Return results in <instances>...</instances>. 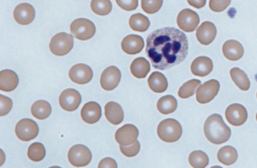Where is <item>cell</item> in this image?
Returning <instances> with one entry per match:
<instances>
[{"mask_svg": "<svg viewBox=\"0 0 257 168\" xmlns=\"http://www.w3.org/2000/svg\"><path fill=\"white\" fill-rule=\"evenodd\" d=\"M189 52L184 33L174 28L156 30L147 37L146 54L155 69L166 70L183 62Z\"/></svg>", "mask_w": 257, "mask_h": 168, "instance_id": "1", "label": "cell"}, {"mask_svg": "<svg viewBox=\"0 0 257 168\" xmlns=\"http://www.w3.org/2000/svg\"><path fill=\"white\" fill-rule=\"evenodd\" d=\"M204 134L212 143L219 145L229 139L231 129L224 122L219 114H213L206 120L204 126Z\"/></svg>", "mask_w": 257, "mask_h": 168, "instance_id": "2", "label": "cell"}, {"mask_svg": "<svg viewBox=\"0 0 257 168\" xmlns=\"http://www.w3.org/2000/svg\"><path fill=\"white\" fill-rule=\"evenodd\" d=\"M157 133L159 137L164 142H174L181 137L183 128L177 120L167 118L159 123Z\"/></svg>", "mask_w": 257, "mask_h": 168, "instance_id": "3", "label": "cell"}, {"mask_svg": "<svg viewBox=\"0 0 257 168\" xmlns=\"http://www.w3.org/2000/svg\"><path fill=\"white\" fill-rule=\"evenodd\" d=\"M73 36L67 33H60L52 37L49 48L52 54L56 56H64L73 49Z\"/></svg>", "mask_w": 257, "mask_h": 168, "instance_id": "4", "label": "cell"}, {"mask_svg": "<svg viewBox=\"0 0 257 168\" xmlns=\"http://www.w3.org/2000/svg\"><path fill=\"white\" fill-rule=\"evenodd\" d=\"M70 32L75 38L85 41L94 37L96 33L95 25L88 19H76L70 25Z\"/></svg>", "mask_w": 257, "mask_h": 168, "instance_id": "5", "label": "cell"}, {"mask_svg": "<svg viewBox=\"0 0 257 168\" xmlns=\"http://www.w3.org/2000/svg\"><path fill=\"white\" fill-rule=\"evenodd\" d=\"M92 159V154L88 147L83 145H75L68 152V160L73 166L80 167L87 166Z\"/></svg>", "mask_w": 257, "mask_h": 168, "instance_id": "6", "label": "cell"}, {"mask_svg": "<svg viewBox=\"0 0 257 168\" xmlns=\"http://www.w3.org/2000/svg\"><path fill=\"white\" fill-rule=\"evenodd\" d=\"M38 124L34 120L30 118H24L16 124V133L19 139L22 141L32 140L39 134Z\"/></svg>", "mask_w": 257, "mask_h": 168, "instance_id": "7", "label": "cell"}, {"mask_svg": "<svg viewBox=\"0 0 257 168\" xmlns=\"http://www.w3.org/2000/svg\"><path fill=\"white\" fill-rule=\"evenodd\" d=\"M220 85L217 80L211 79L201 85L196 91V100L201 104L208 103L219 93Z\"/></svg>", "mask_w": 257, "mask_h": 168, "instance_id": "8", "label": "cell"}, {"mask_svg": "<svg viewBox=\"0 0 257 168\" xmlns=\"http://www.w3.org/2000/svg\"><path fill=\"white\" fill-rule=\"evenodd\" d=\"M177 22L182 31L186 33L193 32L199 25V16L192 10L186 9L179 13Z\"/></svg>", "mask_w": 257, "mask_h": 168, "instance_id": "9", "label": "cell"}, {"mask_svg": "<svg viewBox=\"0 0 257 168\" xmlns=\"http://www.w3.org/2000/svg\"><path fill=\"white\" fill-rule=\"evenodd\" d=\"M82 102V97L79 91L73 88L64 90L59 97L61 107L68 112H73L79 108Z\"/></svg>", "mask_w": 257, "mask_h": 168, "instance_id": "10", "label": "cell"}, {"mask_svg": "<svg viewBox=\"0 0 257 168\" xmlns=\"http://www.w3.org/2000/svg\"><path fill=\"white\" fill-rule=\"evenodd\" d=\"M121 78L119 69L115 66H111L103 70L100 77V85L105 91H112L118 86Z\"/></svg>", "mask_w": 257, "mask_h": 168, "instance_id": "11", "label": "cell"}, {"mask_svg": "<svg viewBox=\"0 0 257 168\" xmlns=\"http://www.w3.org/2000/svg\"><path fill=\"white\" fill-rule=\"evenodd\" d=\"M225 118L229 124L233 126H240L247 119V111L243 105L233 103L225 110Z\"/></svg>", "mask_w": 257, "mask_h": 168, "instance_id": "12", "label": "cell"}, {"mask_svg": "<svg viewBox=\"0 0 257 168\" xmlns=\"http://www.w3.org/2000/svg\"><path fill=\"white\" fill-rule=\"evenodd\" d=\"M139 136V130L136 126L127 124L115 132V140L119 145H128L134 143Z\"/></svg>", "mask_w": 257, "mask_h": 168, "instance_id": "13", "label": "cell"}, {"mask_svg": "<svg viewBox=\"0 0 257 168\" xmlns=\"http://www.w3.org/2000/svg\"><path fill=\"white\" fill-rule=\"evenodd\" d=\"M69 76L75 83L85 85L92 79L93 71L91 67L86 64H76L70 69Z\"/></svg>", "mask_w": 257, "mask_h": 168, "instance_id": "14", "label": "cell"}, {"mask_svg": "<svg viewBox=\"0 0 257 168\" xmlns=\"http://www.w3.org/2000/svg\"><path fill=\"white\" fill-rule=\"evenodd\" d=\"M36 12L29 4H19L14 11V19L21 25H28L35 19Z\"/></svg>", "mask_w": 257, "mask_h": 168, "instance_id": "15", "label": "cell"}, {"mask_svg": "<svg viewBox=\"0 0 257 168\" xmlns=\"http://www.w3.org/2000/svg\"><path fill=\"white\" fill-rule=\"evenodd\" d=\"M216 28L210 22H204L196 31V38L201 44L208 46L213 43L216 37Z\"/></svg>", "mask_w": 257, "mask_h": 168, "instance_id": "16", "label": "cell"}, {"mask_svg": "<svg viewBox=\"0 0 257 168\" xmlns=\"http://www.w3.org/2000/svg\"><path fill=\"white\" fill-rule=\"evenodd\" d=\"M144 48V40L141 36L128 35L123 39L121 49L127 55H135L141 53Z\"/></svg>", "mask_w": 257, "mask_h": 168, "instance_id": "17", "label": "cell"}, {"mask_svg": "<svg viewBox=\"0 0 257 168\" xmlns=\"http://www.w3.org/2000/svg\"><path fill=\"white\" fill-rule=\"evenodd\" d=\"M101 107L98 103L94 101L85 103L81 110L82 120L88 124L97 123L101 118Z\"/></svg>", "mask_w": 257, "mask_h": 168, "instance_id": "18", "label": "cell"}, {"mask_svg": "<svg viewBox=\"0 0 257 168\" xmlns=\"http://www.w3.org/2000/svg\"><path fill=\"white\" fill-rule=\"evenodd\" d=\"M213 68V61L207 57H198L194 60L191 65L192 74L199 77L208 76Z\"/></svg>", "mask_w": 257, "mask_h": 168, "instance_id": "19", "label": "cell"}, {"mask_svg": "<svg viewBox=\"0 0 257 168\" xmlns=\"http://www.w3.org/2000/svg\"><path fill=\"white\" fill-rule=\"evenodd\" d=\"M19 83V78L16 72L4 70L0 72V90L5 92L14 91Z\"/></svg>", "mask_w": 257, "mask_h": 168, "instance_id": "20", "label": "cell"}, {"mask_svg": "<svg viewBox=\"0 0 257 168\" xmlns=\"http://www.w3.org/2000/svg\"><path fill=\"white\" fill-rule=\"evenodd\" d=\"M224 56L231 61H238L243 57L244 50L243 46L236 40H228L222 46Z\"/></svg>", "mask_w": 257, "mask_h": 168, "instance_id": "21", "label": "cell"}, {"mask_svg": "<svg viewBox=\"0 0 257 168\" xmlns=\"http://www.w3.org/2000/svg\"><path fill=\"white\" fill-rule=\"evenodd\" d=\"M105 115L111 124L118 125L124 120V112L122 108L115 102H109L105 106Z\"/></svg>", "mask_w": 257, "mask_h": 168, "instance_id": "22", "label": "cell"}, {"mask_svg": "<svg viewBox=\"0 0 257 168\" xmlns=\"http://www.w3.org/2000/svg\"><path fill=\"white\" fill-rule=\"evenodd\" d=\"M150 89L156 93H163L168 89V83L165 75L159 72H154L148 79Z\"/></svg>", "mask_w": 257, "mask_h": 168, "instance_id": "23", "label": "cell"}, {"mask_svg": "<svg viewBox=\"0 0 257 168\" xmlns=\"http://www.w3.org/2000/svg\"><path fill=\"white\" fill-rule=\"evenodd\" d=\"M150 71V64L144 58H136L131 65V72L135 77L144 79Z\"/></svg>", "mask_w": 257, "mask_h": 168, "instance_id": "24", "label": "cell"}, {"mask_svg": "<svg viewBox=\"0 0 257 168\" xmlns=\"http://www.w3.org/2000/svg\"><path fill=\"white\" fill-rule=\"evenodd\" d=\"M31 113L37 119H46L52 113V106L46 100H37L31 107Z\"/></svg>", "mask_w": 257, "mask_h": 168, "instance_id": "25", "label": "cell"}, {"mask_svg": "<svg viewBox=\"0 0 257 168\" xmlns=\"http://www.w3.org/2000/svg\"><path fill=\"white\" fill-rule=\"evenodd\" d=\"M238 154L237 150L231 145L222 147L217 153V158L224 165H231L235 163Z\"/></svg>", "mask_w": 257, "mask_h": 168, "instance_id": "26", "label": "cell"}, {"mask_svg": "<svg viewBox=\"0 0 257 168\" xmlns=\"http://www.w3.org/2000/svg\"><path fill=\"white\" fill-rule=\"evenodd\" d=\"M230 76L234 84L241 91H248L249 89L250 82H249V78L243 70L237 68V67H234L230 70Z\"/></svg>", "mask_w": 257, "mask_h": 168, "instance_id": "27", "label": "cell"}, {"mask_svg": "<svg viewBox=\"0 0 257 168\" xmlns=\"http://www.w3.org/2000/svg\"><path fill=\"white\" fill-rule=\"evenodd\" d=\"M157 108L158 110L163 115L173 113L177 108V99L172 95L164 96L158 101Z\"/></svg>", "mask_w": 257, "mask_h": 168, "instance_id": "28", "label": "cell"}, {"mask_svg": "<svg viewBox=\"0 0 257 168\" xmlns=\"http://www.w3.org/2000/svg\"><path fill=\"white\" fill-rule=\"evenodd\" d=\"M129 25L134 31L137 32H145L150 26V22L147 16L138 13L133 15L129 20Z\"/></svg>", "mask_w": 257, "mask_h": 168, "instance_id": "29", "label": "cell"}, {"mask_svg": "<svg viewBox=\"0 0 257 168\" xmlns=\"http://www.w3.org/2000/svg\"><path fill=\"white\" fill-rule=\"evenodd\" d=\"M91 8L93 13L98 16H107L112 11L110 0H91Z\"/></svg>", "mask_w": 257, "mask_h": 168, "instance_id": "30", "label": "cell"}, {"mask_svg": "<svg viewBox=\"0 0 257 168\" xmlns=\"http://www.w3.org/2000/svg\"><path fill=\"white\" fill-rule=\"evenodd\" d=\"M189 161L193 167L204 168L208 165L209 157L204 151H194L189 154Z\"/></svg>", "mask_w": 257, "mask_h": 168, "instance_id": "31", "label": "cell"}, {"mask_svg": "<svg viewBox=\"0 0 257 168\" xmlns=\"http://www.w3.org/2000/svg\"><path fill=\"white\" fill-rule=\"evenodd\" d=\"M201 85V81L198 79H191L183 84L178 91V95L180 98L186 99L192 97L195 94L196 88Z\"/></svg>", "mask_w": 257, "mask_h": 168, "instance_id": "32", "label": "cell"}, {"mask_svg": "<svg viewBox=\"0 0 257 168\" xmlns=\"http://www.w3.org/2000/svg\"><path fill=\"white\" fill-rule=\"evenodd\" d=\"M46 154V148L41 142H34L28 148V157L33 161H41L44 159Z\"/></svg>", "mask_w": 257, "mask_h": 168, "instance_id": "33", "label": "cell"}, {"mask_svg": "<svg viewBox=\"0 0 257 168\" xmlns=\"http://www.w3.org/2000/svg\"><path fill=\"white\" fill-rule=\"evenodd\" d=\"M163 5V0H141L143 10L147 14L158 13Z\"/></svg>", "mask_w": 257, "mask_h": 168, "instance_id": "34", "label": "cell"}, {"mask_svg": "<svg viewBox=\"0 0 257 168\" xmlns=\"http://www.w3.org/2000/svg\"><path fill=\"white\" fill-rule=\"evenodd\" d=\"M141 149V144L137 139L134 143L128 145H120V151L126 157H132L136 156Z\"/></svg>", "mask_w": 257, "mask_h": 168, "instance_id": "35", "label": "cell"}, {"mask_svg": "<svg viewBox=\"0 0 257 168\" xmlns=\"http://www.w3.org/2000/svg\"><path fill=\"white\" fill-rule=\"evenodd\" d=\"M231 0H210L209 7L214 13H221L229 7Z\"/></svg>", "mask_w": 257, "mask_h": 168, "instance_id": "36", "label": "cell"}, {"mask_svg": "<svg viewBox=\"0 0 257 168\" xmlns=\"http://www.w3.org/2000/svg\"><path fill=\"white\" fill-rule=\"evenodd\" d=\"M13 100L4 95H0V115L4 116L11 111L13 108Z\"/></svg>", "mask_w": 257, "mask_h": 168, "instance_id": "37", "label": "cell"}, {"mask_svg": "<svg viewBox=\"0 0 257 168\" xmlns=\"http://www.w3.org/2000/svg\"><path fill=\"white\" fill-rule=\"evenodd\" d=\"M115 2L121 9L127 12L134 11L138 7V0H115Z\"/></svg>", "mask_w": 257, "mask_h": 168, "instance_id": "38", "label": "cell"}, {"mask_svg": "<svg viewBox=\"0 0 257 168\" xmlns=\"http://www.w3.org/2000/svg\"><path fill=\"white\" fill-rule=\"evenodd\" d=\"M98 166L100 168H117L118 167V164H117L116 161L113 158L105 157L103 160H100Z\"/></svg>", "mask_w": 257, "mask_h": 168, "instance_id": "39", "label": "cell"}, {"mask_svg": "<svg viewBox=\"0 0 257 168\" xmlns=\"http://www.w3.org/2000/svg\"><path fill=\"white\" fill-rule=\"evenodd\" d=\"M187 1L188 4L191 7L196 9L203 8L206 5V2H207V0H187Z\"/></svg>", "mask_w": 257, "mask_h": 168, "instance_id": "40", "label": "cell"}, {"mask_svg": "<svg viewBox=\"0 0 257 168\" xmlns=\"http://www.w3.org/2000/svg\"><path fill=\"white\" fill-rule=\"evenodd\" d=\"M256 121H257V113H256Z\"/></svg>", "mask_w": 257, "mask_h": 168, "instance_id": "41", "label": "cell"}]
</instances>
